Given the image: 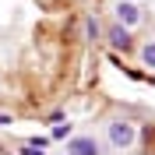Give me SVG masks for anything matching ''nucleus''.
Listing matches in <instances>:
<instances>
[{"instance_id": "nucleus-1", "label": "nucleus", "mask_w": 155, "mask_h": 155, "mask_svg": "<svg viewBox=\"0 0 155 155\" xmlns=\"http://www.w3.org/2000/svg\"><path fill=\"white\" fill-rule=\"evenodd\" d=\"M106 137H109V145H113L116 152H127V148L137 141V127L130 124V120H124V116H116V120L106 124Z\"/></svg>"}, {"instance_id": "nucleus-9", "label": "nucleus", "mask_w": 155, "mask_h": 155, "mask_svg": "<svg viewBox=\"0 0 155 155\" xmlns=\"http://www.w3.org/2000/svg\"><path fill=\"white\" fill-rule=\"evenodd\" d=\"M14 124V116H7V113H0V127H11Z\"/></svg>"}, {"instance_id": "nucleus-5", "label": "nucleus", "mask_w": 155, "mask_h": 155, "mask_svg": "<svg viewBox=\"0 0 155 155\" xmlns=\"http://www.w3.org/2000/svg\"><path fill=\"white\" fill-rule=\"evenodd\" d=\"M141 64L155 71V42H145V46H141Z\"/></svg>"}, {"instance_id": "nucleus-3", "label": "nucleus", "mask_w": 155, "mask_h": 155, "mask_svg": "<svg viewBox=\"0 0 155 155\" xmlns=\"http://www.w3.org/2000/svg\"><path fill=\"white\" fill-rule=\"evenodd\" d=\"M67 155H102V145L92 134H78V137H67Z\"/></svg>"}, {"instance_id": "nucleus-6", "label": "nucleus", "mask_w": 155, "mask_h": 155, "mask_svg": "<svg viewBox=\"0 0 155 155\" xmlns=\"http://www.w3.org/2000/svg\"><path fill=\"white\" fill-rule=\"evenodd\" d=\"M85 39H88V42H95V39H99V21L92 18V14L85 18Z\"/></svg>"}, {"instance_id": "nucleus-8", "label": "nucleus", "mask_w": 155, "mask_h": 155, "mask_svg": "<svg viewBox=\"0 0 155 155\" xmlns=\"http://www.w3.org/2000/svg\"><path fill=\"white\" fill-rule=\"evenodd\" d=\"M18 155H46V152H42V148H32V145H21Z\"/></svg>"}, {"instance_id": "nucleus-2", "label": "nucleus", "mask_w": 155, "mask_h": 155, "mask_svg": "<svg viewBox=\"0 0 155 155\" xmlns=\"http://www.w3.org/2000/svg\"><path fill=\"white\" fill-rule=\"evenodd\" d=\"M113 14H116V25H124V28H134V25H141V7L137 4H130V0H120L113 7Z\"/></svg>"}, {"instance_id": "nucleus-10", "label": "nucleus", "mask_w": 155, "mask_h": 155, "mask_svg": "<svg viewBox=\"0 0 155 155\" xmlns=\"http://www.w3.org/2000/svg\"><path fill=\"white\" fill-rule=\"evenodd\" d=\"M130 4H134V0H130Z\"/></svg>"}, {"instance_id": "nucleus-4", "label": "nucleus", "mask_w": 155, "mask_h": 155, "mask_svg": "<svg viewBox=\"0 0 155 155\" xmlns=\"http://www.w3.org/2000/svg\"><path fill=\"white\" fill-rule=\"evenodd\" d=\"M106 39H109V46H113V49H124V53L134 46V35H130V28H124V25H109Z\"/></svg>"}, {"instance_id": "nucleus-7", "label": "nucleus", "mask_w": 155, "mask_h": 155, "mask_svg": "<svg viewBox=\"0 0 155 155\" xmlns=\"http://www.w3.org/2000/svg\"><path fill=\"white\" fill-rule=\"evenodd\" d=\"M49 137H53V141H64V137H71V124H57Z\"/></svg>"}]
</instances>
